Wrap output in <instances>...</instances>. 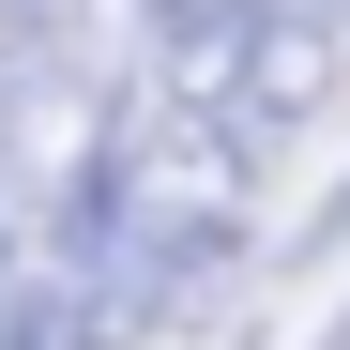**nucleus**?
<instances>
[{
  "instance_id": "nucleus-1",
  "label": "nucleus",
  "mask_w": 350,
  "mask_h": 350,
  "mask_svg": "<svg viewBox=\"0 0 350 350\" xmlns=\"http://www.w3.org/2000/svg\"><path fill=\"white\" fill-rule=\"evenodd\" d=\"M213 46V92H228V137H305L320 107H335V31L320 16H274V0H228V16L198 31Z\"/></svg>"
},
{
  "instance_id": "nucleus-2",
  "label": "nucleus",
  "mask_w": 350,
  "mask_h": 350,
  "mask_svg": "<svg viewBox=\"0 0 350 350\" xmlns=\"http://www.w3.org/2000/svg\"><path fill=\"white\" fill-rule=\"evenodd\" d=\"M92 152V62L46 0H0V167L16 183H62Z\"/></svg>"
},
{
  "instance_id": "nucleus-3",
  "label": "nucleus",
  "mask_w": 350,
  "mask_h": 350,
  "mask_svg": "<svg viewBox=\"0 0 350 350\" xmlns=\"http://www.w3.org/2000/svg\"><path fill=\"white\" fill-rule=\"evenodd\" d=\"M0 350H107V289H77V274L31 289V305L0 320Z\"/></svg>"
}]
</instances>
